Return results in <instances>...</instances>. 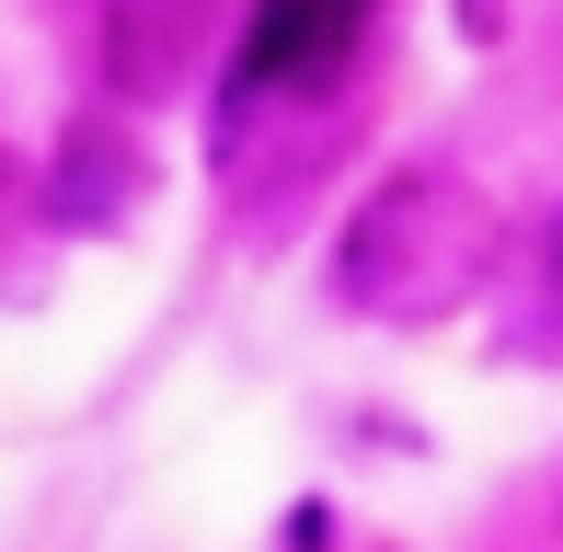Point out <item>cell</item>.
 <instances>
[{"label": "cell", "mask_w": 563, "mask_h": 552, "mask_svg": "<svg viewBox=\"0 0 563 552\" xmlns=\"http://www.w3.org/2000/svg\"><path fill=\"white\" fill-rule=\"evenodd\" d=\"M208 35H219V0H104L92 23V81L115 104H173V92L208 69Z\"/></svg>", "instance_id": "2"}, {"label": "cell", "mask_w": 563, "mask_h": 552, "mask_svg": "<svg viewBox=\"0 0 563 552\" xmlns=\"http://www.w3.org/2000/svg\"><path fill=\"white\" fill-rule=\"evenodd\" d=\"M368 23H379V0H253V35H242V58H230V92H242V104H276V92L334 81L356 46H368Z\"/></svg>", "instance_id": "3"}, {"label": "cell", "mask_w": 563, "mask_h": 552, "mask_svg": "<svg viewBox=\"0 0 563 552\" xmlns=\"http://www.w3.org/2000/svg\"><path fill=\"white\" fill-rule=\"evenodd\" d=\"M552 299H563V231H552Z\"/></svg>", "instance_id": "5"}, {"label": "cell", "mask_w": 563, "mask_h": 552, "mask_svg": "<svg viewBox=\"0 0 563 552\" xmlns=\"http://www.w3.org/2000/svg\"><path fill=\"white\" fill-rule=\"evenodd\" d=\"M150 208V150L115 128V115H81L46 162V219L58 231H126Z\"/></svg>", "instance_id": "4"}, {"label": "cell", "mask_w": 563, "mask_h": 552, "mask_svg": "<svg viewBox=\"0 0 563 552\" xmlns=\"http://www.w3.org/2000/svg\"><path fill=\"white\" fill-rule=\"evenodd\" d=\"M483 276H495V208H483L449 162L379 173L345 208V231H334V299L356 322H391V334L449 322Z\"/></svg>", "instance_id": "1"}, {"label": "cell", "mask_w": 563, "mask_h": 552, "mask_svg": "<svg viewBox=\"0 0 563 552\" xmlns=\"http://www.w3.org/2000/svg\"><path fill=\"white\" fill-rule=\"evenodd\" d=\"M0 185H12V150H0Z\"/></svg>", "instance_id": "6"}]
</instances>
